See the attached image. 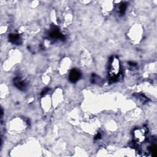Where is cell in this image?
Listing matches in <instances>:
<instances>
[{
	"label": "cell",
	"instance_id": "6da1fadb",
	"mask_svg": "<svg viewBox=\"0 0 157 157\" xmlns=\"http://www.w3.org/2000/svg\"><path fill=\"white\" fill-rule=\"evenodd\" d=\"M120 71V64L119 61L117 58L112 59L110 66L109 67L110 74L111 75V79L112 81H115L118 77V74Z\"/></svg>",
	"mask_w": 157,
	"mask_h": 157
},
{
	"label": "cell",
	"instance_id": "7a4b0ae2",
	"mask_svg": "<svg viewBox=\"0 0 157 157\" xmlns=\"http://www.w3.org/2000/svg\"><path fill=\"white\" fill-rule=\"evenodd\" d=\"M82 76V74L77 69H73L70 73L69 80L72 83H76L80 79Z\"/></svg>",
	"mask_w": 157,
	"mask_h": 157
},
{
	"label": "cell",
	"instance_id": "52a82bcc",
	"mask_svg": "<svg viewBox=\"0 0 157 157\" xmlns=\"http://www.w3.org/2000/svg\"><path fill=\"white\" fill-rule=\"evenodd\" d=\"M150 152H152L153 156L157 157V146H152V147H150Z\"/></svg>",
	"mask_w": 157,
	"mask_h": 157
},
{
	"label": "cell",
	"instance_id": "5b68a950",
	"mask_svg": "<svg viewBox=\"0 0 157 157\" xmlns=\"http://www.w3.org/2000/svg\"><path fill=\"white\" fill-rule=\"evenodd\" d=\"M50 36L52 38H57V39H65V37L62 33H60L58 30H54L52 31H51V33H50Z\"/></svg>",
	"mask_w": 157,
	"mask_h": 157
},
{
	"label": "cell",
	"instance_id": "30bf717a",
	"mask_svg": "<svg viewBox=\"0 0 157 157\" xmlns=\"http://www.w3.org/2000/svg\"><path fill=\"white\" fill-rule=\"evenodd\" d=\"M129 65H131V66H136V63H134V62H129Z\"/></svg>",
	"mask_w": 157,
	"mask_h": 157
},
{
	"label": "cell",
	"instance_id": "3957f363",
	"mask_svg": "<svg viewBox=\"0 0 157 157\" xmlns=\"http://www.w3.org/2000/svg\"><path fill=\"white\" fill-rule=\"evenodd\" d=\"M14 84L16 87L20 90H25L26 88V84L19 77L14 78Z\"/></svg>",
	"mask_w": 157,
	"mask_h": 157
},
{
	"label": "cell",
	"instance_id": "9c48e42d",
	"mask_svg": "<svg viewBox=\"0 0 157 157\" xmlns=\"http://www.w3.org/2000/svg\"><path fill=\"white\" fill-rule=\"evenodd\" d=\"M101 137V136L100 133H98L97 135L95 136V138H94V139H95V140H97V139H100Z\"/></svg>",
	"mask_w": 157,
	"mask_h": 157
},
{
	"label": "cell",
	"instance_id": "ba28073f",
	"mask_svg": "<svg viewBox=\"0 0 157 157\" xmlns=\"http://www.w3.org/2000/svg\"><path fill=\"white\" fill-rule=\"evenodd\" d=\"M48 91H49V88H44L43 90V91H42V93H41V94H42V95H44V94H46V93H47Z\"/></svg>",
	"mask_w": 157,
	"mask_h": 157
},
{
	"label": "cell",
	"instance_id": "277c9868",
	"mask_svg": "<svg viewBox=\"0 0 157 157\" xmlns=\"http://www.w3.org/2000/svg\"><path fill=\"white\" fill-rule=\"evenodd\" d=\"M9 39L10 42L15 44L20 45V44H22V39L18 34H10L9 35Z\"/></svg>",
	"mask_w": 157,
	"mask_h": 157
},
{
	"label": "cell",
	"instance_id": "8992f818",
	"mask_svg": "<svg viewBox=\"0 0 157 157\" xmlns=\"http://www.w3.org/2000/svg\"><path fill=\"white\" fill-rule=\"evenodd\" d=\"M126 9V5L125 3H122L120 6V12L121 14H124Z\"/></svg>",
	"mask_w": 157,
	"mask_h": 157
}]
</instances>
